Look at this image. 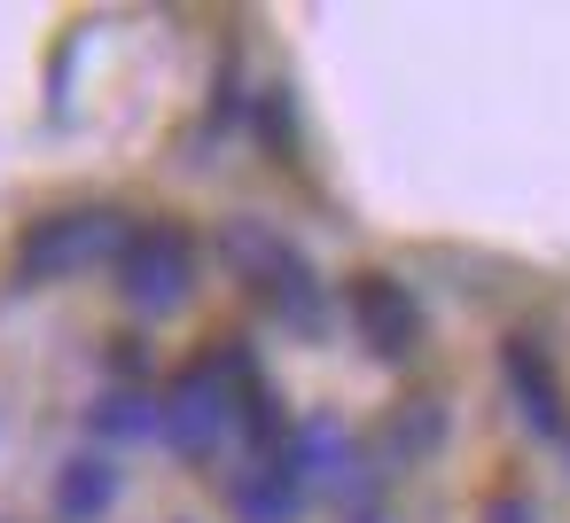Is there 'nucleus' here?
<instances>
[{
	"label": "nucleus",
	"instance_id": "f257e3e1",
	"mask_svg": "<svg viewBox=\"0 0 570 523\" xmlns=\"http://www.w3.org/2000/svg\"><path fill=\"white\" fill-rule=\"evenodd\" d=\"M219 250H227V266L266 297V313L282 320V328H297V336H313L321 320H328V297H321V282H313V266L274 235V227H258V219H227L219 227Z\"/></svg>",
	"mask_w": 570,
	"mask_h": 523
},
{
	"label": "nucleus",
	"instance_id": "f03ea898",
	"mask_svg": "<svg viewBox=\"0 0 570 523\" xmlns=\"http://www.w3.org/2000/svg\"><path fill=\"white\" fill-rule=\"evenodd\" d=\"M126 243V219L102 211V204H79V211H48L17 235V258H9V282L17 289H48V282H71L87 274L95 258H118Z\"/></svg>",
	"mask_w": 570,
	"mask_h": 523
},
{
	"label": "nucleus",
	"instance_id": "7ed1b4c3",
	"mask_svg": "<svg viewBox=\"0 0 570 523\" xmlns=\"http://www.w3.org/2000/svg\"><path fill=\"white\" fill-rule=\"evenodd\" d=\"M118 289L134 313H180L196 289V235L180 219H134L118 243Z\"/></svg>",
	"mask_w": 570,
	"mask_h": 523
},
{
	"label": "nucleus",
	"instance_id": "20e7f679",
	"mask_svg": "<svg viewBox=\"0 0 570 523\" xmlns=\"http://www.w3.org/2000/svg\"><path fill=\"white\" fill-rule=\"evenodd\" d=\"M157 422H165V437H173L188 461H204V453H219V437H227V422H235V391L219 383L212 359H196V367H180V383L165 391Z\"/></svg>",
	"mask_w": 570,
	"mask_h": 523
},
{
	"label": "nucleus",
	"instance_id": "39448f33",
	"mask_svg": "<svg viewBox=\"0 0 570 523\" xmlns=\"http://www.w3.org/2000/svg\"><path fill=\"white\" fill-rule=\"evenodd\" d=\"M352 320L375 359H414L422 352V305L399 274H352Z\"/></svg>",
	"mask_w": 570,
	"mask_h": 523
},
{
	"label": "nucleus",
	"instance_id": "423d86ee",
	"mask_svg": "<svg viewBox=\"0 0 570 523\" xmlns=\"http://www.w3.org/2000/svg\"><path fill=\"white\" fill-rule=\"evenodd\" d=\"M500 375H508V391H515V406H523V422H531V430H547V437H570V422H562V383H554V359H547V344H531V336H508V344H500Z\"/></svg>",
	"mask_w": 570,
	"mask_h": 523
},
{
	"label": "nucleus",
	"instance_id": "0eeeda50",
	"mask_svg": "<svg viewBox=\"0 0 570 523\" xmlns=\"http://www.w3.org/2000/svg\"><path fill=\"white\" fill-rule=\"evenodd\" d=\"M297 484H360V453H352V430L336 414H313L289 430V445L274 453Z\"/></svg>",
	"mask_w": 570,
	"mask_h": 523
},
{
	"label": "nucleus",
	"instance_id": "6e6552de",
	"mask_svg": "<svg viewBox=\"0 0 570 523\" xmlns=\"http://www.w3.org/2000/svg\"><path fill=\"white\" fill-rule=\"evenodd\" d=\"M110 500H118V468L102 453L63 461V476H56V515L63 523H95V515H110Z\"/></svg>",
	"mask_w": 570,
	"mask_h": 523
},
{
	"label": "nucleus",
	"instance_id": "1a4fd4ad",
	"mask_svg": "<svg viewBox=\"0 0 570 523\" xmlns=\"http://www.w3.org/2000/svg\"><path fill=\"white\" fill-rule=\"evenodd\" d=\"M227 507L243 515V523H289L297 507H305V484L282 468V461H266V468H250V476H235V492H227Z\"/></svg>",
	"mask_w": 570,
	"mask_h": 523
},
{
	"label": "nucleus",
	"instance_id": "9d476101",
	"mask_svg": "<svg viewBox=\"0 0 570 523\" xmlns=\"http://www.w3.org/2000/svg\"><path fill=\"white\" fill-rule=\"evenodd\" d=\"M87 430L110 437V445H134V437H157L165 422H157V398H141V391H102L95 414H87Z\"/></svg>",
	"mask_w": 570,
	"mask_h": 523
},
{
	"label": "nucleus",
	"instance_id": "9b49d317",
	"mask_svg": "<svg viewBox=\"0 0 570 523\" xmlns=\"http://www.w3.org/2000/svg\"><path fill=\"white\" fill-rule=\"evenodd\" d=\"M438 430H445V414H438L430 398H406V414H399V445H406V453H422Z\"/></svg>",
	"mask_w": 570,
	"mask_h": 523
},
{
	"label": "nucleus",
	"instance_id": "f8f14e48",
	"mask_svg": "<svg viewBox=\"0 0 570 523\" xmlns=\"http://www.w3.org/2000/svg\"><path fill=\"white\" fill-rule=\"evenodd\" d=\"M484 523H539V515H531V500H515V492H500V500L484 507Z\"/></svg>",
	"mask_w": 570,
	"mask_h": 523
}]
</instances>
